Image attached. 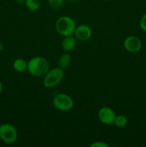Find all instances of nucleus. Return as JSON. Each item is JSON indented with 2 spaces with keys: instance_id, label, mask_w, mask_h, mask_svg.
<instances>
[{
  "instance_id": "1",
  "label": "nucleus",
  "mask_w": 146,
  "mask_h": 147,
  "mask_svg": "<svg viewBox=\"0 0 146 147\" xmlns=\"http://www.w3.org/2000/svg\"><path fill=\"white\" fill-rule=\"evenodd\" d=\"M49 70L50 63L47 59L43 57H34L27 62V70L35 77L44 76Z\"/></svg>"
},
{
  "instance_id": "2",
  "label": "nucleus",
  "mask_w": 146,
  "mask_h": 147,
  "mask_svg": "<svg viewBox=\"0 0 146 147\" xmlns=\"http://www.w3.org/2000/svg\"><path fill=\"white\" fill-rule=\"evenodd\" d=\"M76 23L72 17L69 16H62L55 22V30L59 34L63 37L74 34Z\"/></svg>"
},
{
  "instance_id": "3",
  "label": "nucleus",
  "mask_w": 146,
  "mask_h": 147,
  "mask_svg": "<svg viewBox=\"0 0 146 147\" xmlns=\"http://www.w3.org/2000/svg\"><path fill=\"white\" fill-rule=\"evenodd\" d=\"M64 69L60 67L49 70L44 76L43 85L47 88H52L60 84L64 78Z\"/></svg>"
},
{
  "instance_id": "4",
  "label": "nucleus",
  "mask_w": 146,
  "mask_h": 147,
  "mask_svg": "<svg viewBox=\"0 0 146 147\" xmlns=\"http://www.w3.org/2000/svg\"><path fill=\"white\" fill-rule=\"evenodd\" d=\"M52 103L56 109L61 111H69L74 106V101L72 97L66 93H57L54 96Z\"/></svg>"
},
{
  "instance_id": "5",
  "label": "nucleus",
  "mask_w": 146,
  "mask_h": 147,
  "mask_svg": "<svg viewBox=\"0 0 146 147\" xmlns=\"http://www.w3.org/2000/svg\"><path fill=\"white\" fill-rule=\"evenodd\" d=\"M18 138L17 129L10 123L0 125V139L7 144H14Z\"/></svg>"
},
{
  "instance_id": "6",
  "label": "nucleus",
  "mask_w": 146,
  "mask_h": 147,
  "mask_svg": "<svg viewBox=\"0 0 146 147\" xmlns=\"http://www.w3.org/2000/svg\"><path fill=\"white\" fill-rule=\"evenodd\" d=\"M125 49L131 53H136L142 48V42L140 38L134 35L126 37L123 43Z\"/></svg>"
},
{
  "instance_id": "7",
  "label": "nucleus",
  "mask_w": 146,
  "mask_h": 147,
  "mask_svg": "<svg viewBox=\"0 0 146 147\" xmlns=\"http://www.w3.org/2000/svg\"><path fill=\"white\" fill-rule=\"evenodd\" d=\"M115 113L114 111L110 107L104 106L99 110L97 116L101 123L105 125H111L114 122L115 118Z\"/></svg>"
},
{
  "instance_id": "8",
  "label": "nucleus",
  "mask_w": 146,
  "mask_h": 147,
  "mask_svg": "<svg viewBox=\"0 0 146 147\" xmlns=\"http://www.w3.org/2000/svg\"><path fill=\"white\" fill-rule=\"evenodd\" d=\"M92 34V29L87 24H80L76 27L74 35L77 40L80 41H86L91 37Z\"/></svg>"
},
{
  "instance_id": "9",
  "label": "nucleus",
  "mask_w": 146,
  "mask_h": 147,
  "mask_svg": "<svg viewBox=\"0 0 146 147\" xmlns=\"http://www.w3.org/2000/svg\"><path fill=\"white\" fill-rule=\"evenodd\" d=\"M76 46V38L74 36L70 35L64 37L62 41V47L66 52L72 51Z\"/></svg>"
},
{
  "instance_id": "10",
  "label": "nucleus",
  "mask_w": 146,
  "mask_h": 147,
  "mask_svg": "<svg viewBox=\"0 0 146 147\" xmlns=\"http://www.w3.org/2000/svg\"><path fill=\"white\" fill-rule=\"evenodd\" d=\"M13 67L19 73H23L27 70V62L22 58L16 59L13 63Z\"/></svg>"
},
{
  "instance_id": "11",
  "label": "nucleus",
  "mask_w": 146,
  "mask_h": 147,
  "mask_svg": "<svg viewBox=\"0 0 146 147\" xmlns=\"http://www.w3.org/2000/svg\"><path fill=\"white\" fill-rule=\"evenodd\" d=\"M70 63H71V55L69 53H64L59 57L58 67L65 69L70 65Z\"/></svg>"
},
{
  "instance_id": "12",
  "label": "nucleus",
  "mask_w": 146,
  "mask_h": 147,
  "mask_svg": "<svg viewBox=\"0 0 146 147\" xmlns=\"http://www.w3.org/2000/svg\"><path fill=\"white\" fill-rule=\"evenodd\" d=\"M25 6L29 10L31 11H37L40 8V0H26Z\"/></svg>"
},
{
  "instance_id": "13",
  "label": "nucleus",
  "mask_w": 146,
  "mask_h": 147,
  "mask_svg": "<svg viewBox=\"0 0 146 147\" xmlns=\"http://www.w3.org/2000/svg\"><path fill=\"white\" fill-rule=\"evenodd\" d=\"M113 123H114L117 127H125L127 123V118L125 116H123V115H118V116H115Z\"/></svg>"
},
{
  "instance_id": "14",
  "label": "nucleus",
  "mask_w": 146,
  "mask_h": 147,
  "mask_svg": "<svg viewBox=\"0 0 146 147\" xmlns=\"http://www.w3.org/2000/svg\"><path fill=\"white\" fill-rule=\"evenodd\" d=\"M50 7L54 9H60L64 3V0H47Z\"/></svg>"
},
{
  "instance_id": "15",
  "label": "nucleus",
  "mask_w": 146,
  "mask_h": 147,
  "mask_svg": "<svg viewBox=\"0 0 146 147\" xmlns=\"http://www.w3.org/2000/svg\"><path fill=\"white\" fill-rule=\"evenodd\" d=\"M91 147H109L110 145L104 142H94L92 144H90Z\"/></svg>"
},
{
  "instance_id": "16",
  "label": "nucleus",
  "mask_w": 146,
  "mask_h": 147,
  "mask_svg": "<svg viewBox=\"0 0 146 147\" xmlns=\"http://www.w3.org/2000/svg\"><path fill=\"white\" fill-rule=\"evenodd\" d=\"M140 27L143 31L146 32V13L140 19Z\"/></svg>"
},
{
  "instance_id": "17",
  "label": "nucleus",
  "mask_w": 146,
  "mask_h": 147,
  "mask_svg": "<svg viewBox=\"0 0 146 147\" xmlns=\"http://www.w3.org/2000/svg\"><path fill=\"white\" fill-rule=\"evenodd\" d=\"M18 4H25V1L26 0H15Z\"/></svg>"
},
{
  "instance_id": "18",
  "label": "nucleus",
  "mask_w": 146,
  "mask_h": 147,
  "mask_svg": "<svg viewBox=\"0 0 146 147\" xmlns=\"http://www.w3.org/2000/svg\"><path fill=\"white\" fill-rule=\"evenodd\" d=\"M2 90H3V86H2V84H1V83L0 82V95H1V93H2Z\"/></svg>"
},
{
  "instance_id": "19",
  "label": "nucleus",
  "mask_w": 146,
  "mask_h": 147,
  "mask_svg": "<svg viewBox=\"0 0 146 147\" xmlns=\"http://www.w3.org/2000/svg\"><path fill=\"white\" fill-rule=\"evenodd\" d=\"M3 49H4V45H3L2 43L0 42V52L2 51Z\"/></svg>"
},
{
  "instance_id": "20",
  "label": "nucleus",
  "mask_w": 146,
  "mask_h": 147,
  "mask_svg": "<svg viewBox=\"0 0 146 147\" xmlns=\"http://www.w3.org/2000/svg\"><path fill=\"white\" fill-rule=\"evenodd\" d=\"M69 1H79V0H69Z\"/></svg>"
},
{
  "instance_id": "21",
  "label": "nucleus",
  "mask_w": 146,
  "mask_h": 147,
  "mask_svg": "<svg viewBox=\"0 0 146 147\" xmlns=\"http://www.w3.org/2000/svg\"><path fill=\"white\" fill-rule=\"evenodd\" d=\"M103 1H110V0H103Z\"/></svg>"
},
{
  "instance_id": "22",
  "label": "nucleus",
  "mask_w": 146,
  "mask_h": 147,
  "mask_svg": "<svg viewBox=\"0 0 146 147\" xmlns=\"http://www.w3.org/2000/svg\"><path fill=\"white\" fill-rule=\"evenodd\" d=\"M40 1H41V0H40Z\"/></svg>"
}]
</instances>
